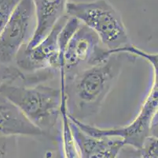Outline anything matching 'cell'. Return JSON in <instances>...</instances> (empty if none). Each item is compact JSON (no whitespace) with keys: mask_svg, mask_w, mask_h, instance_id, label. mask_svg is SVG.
<instances>
[{"mask_svg":"<svg viewBox=\"0 0 158 158\" xmlns=\"http://www.w3.org/2000/svg\"><path fill=\"white\" fill-rule=\"evenodd\" d=\"M136 59L127 53H114L98 64L60 76L69 117L89 124L100 112L124 66Z\"/></svg>","mask_w":158,"mask_h":158,"instance_id":"1","label":"cell"},{"mask_svg":"<svg viewBox=\"0 0 158 158\" xmlns=\"http://www.w3.org/2000/svg\"><path fill=\"white\" fill-rule=\"evenodd\" d=\"M0 93L15 104L44 136L57 135L63 100L61 85H27L18 81L1 85Z\"/></svg>","mask_w":158,"mask_h":158,"instance_id":"2","label":"cell"},{"mask_svg":"<svg viewBox=\"0 0 158 158\" xmlns=\"http://www.w3.org/2000/svg\"><path fill=\"white\" fill-rule=\"evenodd\" d=\"M65 13L93 30L110 55L131 43L121 14L109 0L69 2Z\"/></svg>","mask_w":158,"mask_h":158,"instance_id":"3","label":"cell"},{"mask_svg":"<svg viewBox=\"0 0 158 158\" xmlns=\"http://www.w3.org/2000/svg\"><path fill=\"white\" fill-rule=\"evenodd\" d=\"M157 72H153V82L139 113L130 124L113 128H102L69 118L86 134L96 137L121 138L124 146L139 150L150 134L157 135Z\"/></svg>","mask_w":158,"mask_h":158,"instance_id":"4","label":"cell"},{"mask_svg":"<svg viewBox=\"0 0 158 158\" xmlns=\"http://www.w3.org/2000/svg\"><path fill=\"white\" fill-rule=\"evenodd\" d=\"M67 14L54 25L51 30L36 45L23 47L14 59V64L24 74L53 72L60 75L62 66V56L58 43V34Z\"/></svg>","mask_w":158,"mask_h":158,"instance_id":"5","label":"cell"},{"mask_svg":"<svg viewBox=\"0 0 158 158\" xmlns=\"http://www.w3.org/2000/svg\"><path fill=\"white\" fill-rule=\"evenodd\" d=\"M110 56L109 50L97 34L81 23L63 52L60 76H69L80 70L98 64Z\"/></svg>","mask_w":158,"mask_h":158,"instance_id":"6","label":"cell"},{"mask_svg":"<svg viewBox=\"0 0 158 158\" xmlns=\"http://www.w3.org/2000/svg\"><path fill=\"white\" fill-rule=\"evenodd\" d=\"M36 29L32 0H21L0 33V62L12 64L18 52L27 46Z\"/></svg>","mask_w":158,"mask_h":158,"instance_id":"7","label":"cell"},{"mask_svg":"<svg viewBox=\"0 0 158 158\" xmlns=\"http://www.w3.org/2000/svg\"><path fill=\"white\" fill-rule=\"evenodd\" d=\"M69 121L80 158H117L124 146L121 138L89 135Z\"/></svg>","mask_w":158,"mask_h":158,"instance_id":"8","label":"cell"},{"mask_svg":"<svg viewBox=\"0 0 158 158\" xmlns=\"http://www.w3.org/2000/svg\"><path fill=\"white\" fill-rule=\"evenodd\" d=\"M44 137V134L21 110L0 93V137Z\"/></svg>","mask_w":158,"mask_h":158,"instance_id":"9","label":"cell"},{"mask_svg":"<svg viewBox=\"0 0 158 158\" xmlns=\"http://www.w3.org/2000/svg\"><path fill=\"white\" fill-rule=\"evenodd\" d=\"M36 17L35 34L26 47H31L47 36L54 25L66 14L68 0H32Z\"/></svg>","mask_w":158,"mask_h":158,"instance_id":"10","label":"cell"},{"mask_svg":"<svg viewBox=\"0 0 158 158\" xmlns=\"http://www.w3.org/2000/svg\"><path fill=\"white\" fill-rule=\"evenodd\" d=\"M57 137L59 139L60 149L62 153L63 158H80L78 148H77V143L75 141L73 131H72L69 118L66 111L64 94H63L61 114Z\"/></svg>","mask_w":158,"mask_h":158,"instance_id":"11","label":"cell"},{"mask_svg":"<svg viewBox=\"0 0 158 158\" xmlns=\"http://www.w3.org/2000/svg\"><path fill=\"white\" fill-rule=\"evenodd\" d=\"M24 75L22 72L12 64H4L0 62V86L3 84L11 83L18 81L24 82Z\"/></svg>","mask_w":158,"mask_h":158,"instance_id":"12","label":"cell"},{"mask_svg":"<svg viewBox=\"0 0 158 158\" xmlns=\"http://www.w3.org/2000/svg\"><path fill=\"white\" fill-rule=\"evenodd\" d=\"M18 147V137H0V158H15Z\"/></svg>","mask_w":158,"mask_h":158,"instance_id":"13","label":"cell"},{"mask_svg":"<svg viewBox=\"0 0 158 158\" xmlns=\"http://www.w3.org/2000/svg\"><path fill=\"white\" fill-rule=\"evenodd\" d=\"M138 150L142 158H158L157 135L150 134Z\"/></svg>","mask_w":158,"mask_h":158,"instance_id":"14","label":"cell"},{"mask_svg":"<svg viewBox=\"0 0 158 158\" xmlns=\"http://www.w3.org/2000/svg\"><path fill=\"white\" fill-rule=\"evenodd\" d=\"M21 0H0V33Z\"/></svg>","mask_w":158,"mask_h":158,"instance_id":"15","label":"cell"},{"mask_svg":"<svg viewBox=\"0 0 158 158\" xmlns=\"http://www.w3.org/2000/svg\"><path fill=\"white\" fill-rule=\"evenodd\" d=\"M117 158H142L139 155V150L131 146H123L120 150Z\"/></svg>","mask_w":158,"mask_h":158,"instance_id":"16","label":"cell"},{"mask_svg":"<svg viewBox=\"0 0 158 158\" xmlns=\"http://www.w3.org/2000/svg\"><path fill=\"white\" fill-rule=\"evenodd\" d=\"M44 158H63V155L61 151V149L57 150H50L46 152Z\"/></svg>","mask_w":158,"mask_h":158,"instance_id":"17","label":"cell"}]
</instances>
